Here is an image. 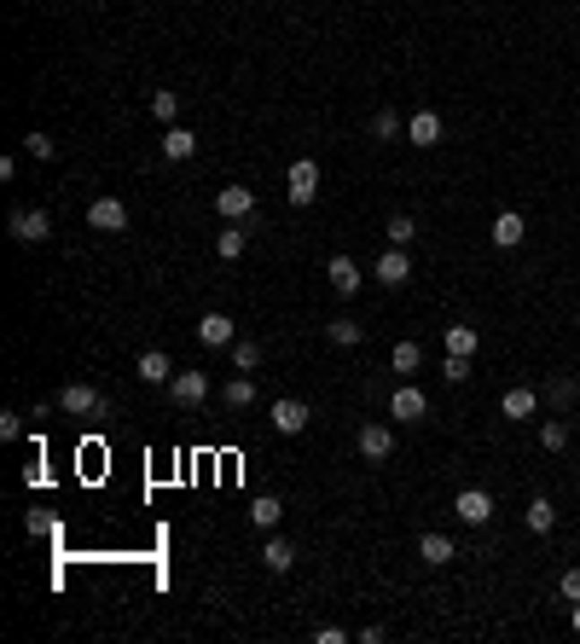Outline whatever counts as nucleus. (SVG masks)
Here are the masks:
<instances>
[{
	"label": "nucleus",
	"mask_w": 580,
	"mask_h": 644,
	"mask_svg": "<svg viewBox=\"0 0 580 644\" xmlns=\"http://www.w3.org/2000/svg\"><path fill=\"white\" fill-rule=\"evenodd\" d=\"M88 227L93 232H122V227H128V204H122V197H93Z\"/></svg>",
	"instance_id": "8"
},
{
	"label": "nucleus",
	"mask_w": 580,
	"mask_h": 644,
	"mask_svg": "<svg viewBox=\"0 0 580 644\" xmlns=\"http://www.w3.org/2000/svg\"><path fill=\"white\" fill-rule=\"evenodd\" d=\"M314 644H349V633H342V627H319Z\"/></svg>",
	"instance_id": "38"
},
{
	"label": "nucleus",
	"mask_w": 580,
	"mask_h": 644,
	"mask_svg": "<svg viewBox=\"0 0 580 644\" xmlns=\"http://www.w3.org/2000/svg\"><path fill=\"white\" fill-rule=\"evenodd\" d=\"M476 349H482L476 326H447V354H476Z\"/></svg>",
	"instance_id": "30"
},
{
	"label": "nucleus",
	"mask_w": 580,
	"mask_h": 644,
	"mask_svg": "<svg viewBox=\"0 0 580 644\" xmlns=\"http://www.w3.org/2000/svg\"><path fill=\"white\" fill-rule=\"evenodd\" d=\"M384 239L394 244V250H406V244L418 239V221L412 215H389V227H384Z\"/></svg>",
	"instance_id": "29"
},
{
	"label": "nucleus",
	"mask_w": 580,
	"mask_h": 644,
	"mask_svg": "<svg viewBox=\"0 0 580 644\" xmlns=\"http://www.w3.org/2000/svg\"><path fill=\"white\" fill-rule=\"evenodd\" d=\"M47 232H53L47 209H12V239L18 244H47Z\"/></svg>",
	"instance_id": "4"
},
{
	"label": "nucleus",
	"mask_w": 580,
	"mask_h": 644,
	"mask_svg": "<svg viewBox=\"0 0 580 644\" xmlns=\"http://www.w3.org/2000/svg\"><path fill=\"white\" fill-rule=\"evenodd\" d=\"M418 557H424L429 569H447L459 552H453V540H447V535H424V540H418Z\"/></svg>",
	"instance_id": "19"
},
{
	"label": "nucleus",
	"mask_w": 580,
	"mask_h": 644,
	"mask_svg": "<svg viewBox=\"0 0 580 644\" xmlns=\"http://www.w3.org/2000/svg\"><path fill=\"white\" fill-rule=\"evenodd\" d=\"M23 436V418L18 413H0V441H18Z\"/></svg>",
	"instance_id": "37"
},
{
	"label": "nucleus",
	"mask_w": 580,
	"mask_h": 644,
	"mask_svg": "<svg viewBox=\"0 0 580 644\" xmlns=\"http://www.w3.org/2000/svg\"><path fill=\"white\" fill-rule=\"evenodd\" d=\"M354 448H360V459L384 465L389 453H394V430H389V424H360V436H354Z\"/></svg>",
	"instance_id": "6"
},
{
	"label": "nucleus",
	"mask_w": 580,
	"mask_h": 644,
	"mask_svg": "<svg viewBox=\"0 0 580 644\" xmlns=\"http://www.w3.org/2000/svg\"><path fill=\"white\" fill-rule=\"evenodd\" d=\"M262 563H267V575H285V569L296 563V546H290V540H267V546H262Z\"/></svg>",
	"instance_id": "21"
},
{
	"label": "nucleus",
	"mask_w": 580,
	"mask_h": 644,
	"mask_svg": "<svg viewBox=\"0 0 580 644\" xmlns=\"http://www.w3.org/2000/svg\"><path fill=\"white\" fill-rule=\"evenodd\" d=\"M540 448H546V453H563V448H569V424H563L558 413L540 424Z\"/></svg>",
	"instance_id": "25"
},
{
	"label": "nucleus",
	"mask_w": 580,
	"mask_h": 644,
	"mask_svg": "<svg viewBox=\"0 0 580 644\" xmlns=\"http://www.w3.org/2000/svg\"><path fill=\"white\" fill-rule=\"evenodd\" d=\"M134 371H140V383H157V389H169V378H175V361H169V354L163 349H145L140 354V366H134Z\"/></svg>",
	"instance_id": "14"
},
{
	"label": "nucleus",
	"mask_w": 580,
	"mask_h": 644,
	"mask_svg": "<svg viewBox=\"0 0 580 644\" xmlns=\"http://www.w3.org/2000/svg\"><path fill=\"white\" fill-rule=\"evenodd\" d=\"M441 371H447V383H464V378H471V354H447V366H441Z\"/></svg>",
	"instance_id": "34"
},
{
	"label": "nucleus",
	"mask_w": 580,
	"mask_h": 644,
	"mask_svg": "<svg viewBox=\"0 0 580 644\" xmlns=\"http://www.w3.org/2000/svg\"><path fill=\"white\" fill-rule=\"evenodd\" d=\"M523 239H528V227H523V215H516V209L493 215V244H499V250H516Z\"/></svg>",
	"instance_id": "15"
},
{
	"label": "nucleus",
	"mask_w": 580,
	"mask_h": 644,
	"mask_svg": "<svg viewBox=\"0 0 580 644\" xmlns=\"http://www.w3.org/2000/svg\"><path fill=\"white\" fill-rule=\"evenodd\" d=\"M523 523L534 528V535H551V528H558V511H551V500H528Z\"/></svg>",
	"instance_id": "23"
},
{
	"label": "nucleus",
	"mask_w": 580,
	"mask_h": 644,
	"mask_svg": "<svg viewBox=\"0 0 580 644\" xmlns=\"http://www.w3.org/2000/svg\"><path fill=\"white\" fill-rule=\"evenodd\" d=\"M325 279H331V291H337V296H360V262H354V256H331Z\"/></svg>",
	"instance_id": "13"
},
{
	"label": "nucleus",
	"mask_w": 580,
	"mask_h": 644,
	"mask_svg": "<svg viewBox=\"0 0 580 644\" xmlns=\"http://www.w3.org/2000/svg\"><path fill=\"white\" fill-rule=\"evenodd\" d=\"M151 117L163 122V128H175V117H180V93H151Z\"/></svg>",
	"instance_id": "32"
},
{
	"label": "nucleus",
	"mask_w": 580,
	"mask_h": 644,
	"mask_svg": "<svg viewBox=\"0 0 580 644\" xmlns=\"http://www.w3.org/2000/svg\"><path fill=\"white\" fill-rule=\"evenodd\" d=\"M453 517H459V523H471V528H482L488 517H493V493H482V488H464L459 500H453Z\"/></svg>",
	"instance_id": "9"
},
{
	"label": "nucleus",
	"mask_w": 580,
	"mask_h": 644,
	"mask_svg": "<svg viewBox=\"0 0 580 644\" xmlns=\"http://www.w3.org/2000/svg\"><path fill=\"white\" fill-rule=\"evenodd\" d=\"M215 256H221V262H238V256H244V232H221V239H215Z\"/></svg>",
	"instance_id": "33"
},
{
	"label": "nucleus",
	"mask_w": 580,
	"mask_h": 644,
	"mask_svg": "<svg viewBox=\"0 0 580 644\" xmlns=\"http://www.w3.org/2000/svg\"><path fill=\"white\" fill-rule=\"evenodd\" d=\"M215 209H221V221H250L255 215V192H250V186H221Z\"/></svg>",
	"instance_id": "7"
},
{
	"label": "nucleus",
	"mask_w": 580,
	"mask_h": 644,
	"mask_svg": "<svg viewBox=\"0 0 580 644\" xmlns=\"http://www.w3.org/2000/svg\"><path fill=\"white\" fill-rule=\"evenodd\" d=\"M441 134H447V128H441V117H436V110H418V117L406 122V145H418V152L441 145Z\"/></svg>",
	"instance_id": "11"
},
{
	"label": "nucleus",
	"mask_w": 580,
	"mask_h": 644,
	"mask_svg": "<svg viewBox=\"0 0 580 644\" xmlns=\"http://www.w3.org/2000/svg\"><path fill=\"white\" fill-rule=\"evenodd\" d=\"M262 343H255V337H238V343H232V366H238V371H255V366H262Z\"/></svg>",
	"instance_id": "28"
},
{
	"label": "nucleus",
	"mask_w": 580,
	"mask_h": 644,
	"mask_svg": "<svg viewBox=\"0 0 580 644\" xmlns=\"http://www.w3.org/2000/svg\"><path fill=\"white\" fill-rule=\"evenodd\" d=\"M558 592H563V598H569V604H580V569H563Z\"/></svg>",
	"instance_id": "35"
},
{
	"label": "nucleus",
	"mask_w": 580,
	"mask_h": 644,
	"mask_svg": "<svg viewBox=\"0 0 580 644\" xmlns=\"http://www.w3.org/2000/svg\"><path fill=\"white\" fill-rule=\"evenodd\" d=\"M499 413H505V418H534V413H540V395L528 389V383H516V389H505Z\"/></svg>",
	"instance_id": "17"
},
{
	"label": "nucleus",
	"mask_w": 580,
	"mask_h": 644,
	"mask_svg": "<svg viewBox=\"0 0 580 644\" xmlns=\"http://www.w3.org/2000/svg\"><path fill=\"white\" fill-rule=\"evenodd\" d=\"M169 401L175 406H203L209 401V371H175V378H169Z\"/></svg>",
	"instance_id": "2"
},
{
	"label": "nucleus",
	"mask_w": 580,
	"mask_h": 644,
	"mask_svg": "<svg viewBox=\"0 0 580 644\" xmlns=\"http://www.w3.org/2000/svg\"><path fill=\"white\" fill-rule=\"evenodd\" d=\"M285 197H290L296 209H307V204H314V197H319V163H314V157H296V163H290Z\"/></svg>",
	"instance_id": "1"
},
{
	"label": "nucleus",
	"mask_w": 580,
	"mask_h": 644,
	"mask_svg": "<svg viewBox=\"0 0 580 644\" xmlns=\"http://www.w3.org/2000/svg\"><path fill=\"white\" fill-rule=\"evenodd\" d=\"M23 152L30 157H53V140H47V134H23Z\"/></svg>",
	"instance_id": "36"
},
{
	"label": "nucleus",
	"mask_w": 580,
	"mask_h": 644,
	"mask_svg": "<svg viewBox=\"0 0 580 644\" xmlns=\"http://www.w3.org/2000/svg\"><path fill=\"white\" fill-rule=\"evenodd\" d=\"M192 152H197V134L192 128H180V122H175V128H163V157H169V163H186Z\"/></svg>",
	"instance_id": "18"
},
{
	"label": "nucleus",
	"mask_w": 580,
	"mask_h": 644,
	"mask_svg": "<svg viewBox=\"0 0 580 644\" xmlns=\"http://www.w3.org/2000/svg\"><path fill=\"white\" fill-rule=\"evenodd\" d=\"M197 343H203V349H232V343H238V326H232L227 314H203L197 319Z\"/></svg>",
	"instance_id": "10"
},
{
	"label": "nucleus",
	"mask_w": 580,
	"mask_h": 644,
	"mask_svg": "<svg viewBox=\"0 0 580 644\" xmlns=\"http://www.w3.org/2000/svg\"><path fill=\"white\" fill-rule=\"evenodd\" d=\"M221 401H227V406H232V413H244V406H250V401H255V383H250V378H232V383H227V389H221Z\"/></svg>",
	"instance_id": "31"
},
{
	"label": "nucleus",
	"mask_w": 580,
	"mask_h": 644,
	"mask_svg": "<svg viewBox=\"0 0 580 644\" xmlns=\"http://www.w3.org/2000/svg\"><path fill=\"white\" fill-rule=\"evenodd\" d=\"M377 279H384V284H406V279H412V256L389 244V250L377 256Z\"/></svg>",
	"instance_id": "16"
},
{
	"label": "nucleus",
	"mask_w": 580,
	"mask_h": 644,
	"mask_svg": "<svg viewBox=\"0 0 580 644\" xmlns=\"http://www.w3.org/2000/svg\"><path fill=\"white\" fill-rule=\"evenodd\" d=\"M58 406H65L70 418H88V413H110V406L99 401V389H93V383H65V389H58Z\"/></svg>",
	"instance_id": "5"
},
{
	"label": "nucleus",
	"mask_w": 580,
	"mask_h": 644,
	"mask_svg": "<svg viewBox=\"0 0 580 644\" xmlns=\"http://www.w3.org/2000/svg\"><path fill=\"white\" fill-rule=\"evenodd\" d=\"M569 622H575V633H580V604H575V615H569Z\"/></svg>",
	"instance_id": "39"
},
{
	"label": "nucleus",
	"mask_w": 580,
	"mask_h": 644,
	"mask_svg": "<svg viewBox=\"0 0 580 644\" xmlns=\"http://www.w3.org/2000/svg\"><path fill=\"white\" fill-rule=\"evenodd\" d=\"M389 413L394 418H406V424H418V418L429 413V401H424V389H418V383H401V389L389 395Z\"/></svg>",
	"instance_id": "12"
},
{
	"label": "nucleus",
	"mask_w": 580,
	"mask_h": 644,
	"mask_svg": "<svg viewBox=\"0 0 580 644\" xmlns=\"http://www.w3.org/2000/svg\"><path fill=\"white\" fill-rule=\"evenodd\" d=\"M325 331H331V343H337V349H354V343L366 337V326H360V319H349V314H337Z\"/></svg>",
	"instance_id": "22"
},
{
	"label": "nucleus",
	"mask_w": 580,
	"mask_h": 644,
	"mask_svg": "<svg viewBox=\"0 0 580 644\" xmlns=\"http://www.w3.org/2000/svg\"><path fill=\"white\" fill-rule=\"evenodd\" d=\"M401 134H406V122L394 117V110H377V117H372V140H377V145H394Z\"/></svg>",
	"instance_id": "24"
},
{
	"label": "nucleus",
	"mask_w": 580,
	"mask_h": 644,
	"mask_svg": "<svg viewBox=\"0 0 580 644\" xmlns=\"http://www.w3.org/2000/svg\"><path fill=\"white\" fill-rule=\"evenodd\" d=\"M279 517H285V505H279L273 493H262V500L250 505V523H255V528H279Z\"/></svg>",
	"instance_id": "26"
},
{
	"label": "nucleus",
	"mask_w": 580,
	"mask_h": 644,
	"mask_svg": "<svg viewBox=\"0 0 580 644\" xmlns=\"http://www.w3.org/2000/svg\"><path fill=\"white\" fill-rule=\"evenodd\" d=\"M307 418H314V413H307V401H290V395L267 406V424H273L279 436H302V430H307Z\"/></svg>",
	"instance_id": "3"
},
{
	"label": "nucleus",
	"mask_w": 580,
	"mask_h": 644,
	"mask_svg": "<svg viewBox=\"0 0 580 644\" xmlns=\"http://www.w3.org/2000/svg\"><path fill=\"white\" fill-rule=\"evenodd\" d=\"M546 401H551V413H569V406L580 401V383L575 378H551L546 383Z\"/></svg>",
	"instance_id": "20"
},
{
	"label": "nucleus",
	"mask_w": 580,
	"mask_h": 644,
	"mask_svg": "<svg viewBox=\"0 0 580 644\" xmlns=\"http://www.w3.org/2000/svg\"><path fill=\"white\" fill-rule=\"evenodd\" d=\"M389 361H394V371H406V378H412V371H418V361H424V349H418L412 337H401V343L389 349Z\"/></svg>",
	"instance_id": "27"
}]
</instances>
